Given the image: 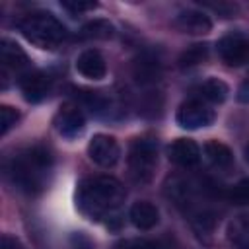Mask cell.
I'll list each match as a JSON object with an SVG mask.
<instances>
[{
    "label": "cell",
    "instance_id": "cell-1",
    "mask_svg": "<svg viewBox=\"0 0 249 249\" xmlns=\"http://www.w3.org/2000/svg\"><path fill=\"white\" fill-rule=\"evenodd\" d=\"M124 187L109 175L88 177L78 185L76 204L89 220H115L124 202Z\"/></svg>",
    "mask_w": 249,
    "mask_h": 249
},
{
    "label": "cell",
    "instance_id": "cell-2",
    "mask_svg": "<svg viewBox=\"0 0 249 249\" xmlns=\"http://www.w3.org/2000/svg\"><path fill=\"white\" fill-rule=\"evenodd\" d=\"M53 171V156L43 146H33L18 156H14L8 163V177L14 187L27 195L41 193Z\"/></svg>",
    "mask_w": 249,
    "mask_h": 249
},
{
    "label": "cell",
    "instance_id": "cell-3",
    "mask_svg": "<svg viewBox=\"0 0 249 249\" xmlns=\"http://www.w3.org/2000/svg\"><path fill=\"white\" fill-rule=\"evenodd\" d=\"M19 31L27 41L41 49L54 51L68 39V31L51 12H31L19 21Z\"/></svg>",
    "mask_w": 249,
    "mask_h": 249
},
{
    "label": "cell",
    "instance_id": "cell-4",
    "mask_svg": "<svg viewBox=\"0 0 249 249\" xmlns=\"http://www.w3.org/2000/svg\"><path fill=\"white\" fill-rule=\"evenodd\" d=\"M158 165V144L152 138H136L128 150V173L134 183H150Z\"/></svg>",
    "mask_w": 249,
    "mask_h": 249
},
{
    "label": "cell",
    "instance_id": "cell-5",
    "mask_svg": "<svg viewBox=\"0 0 249 249\" xmlns=\"http://www.w3.org/2000/svg\"><path fill=\"white\" fill-rule=\"evenodd\" d=\"M175 119H177V124L181 128L196 130V128H202V126L212 124L214 119H216V113L204 101H200V99H189V101H185V103L179 105Z\"/></svg>",
    "mask_w": 249,
    "mask_h": 249
},
{
    "label": "cell",
    "instance_id": "cell-6",
    "mask_svg": "<svg viewBox=\"0 0 249 249\" xmlns=\"http://www.w3.org/2000/svg\"><path fill=\"white\" fill-rule=\"evenodd\" d=\"M218 54L228 66H241L249 60V39L243 33H228L218 41Z\"/></svg>",
    "mask_w": 249,
    "mask_h": 249
},
{
    "label": "cell",
    "instance_id": "cell-7",
    "mask_svg": "<svg viewBox=\"0 0 249 249\" xmlns=\"http://www.w3.org/2000/svg\"><path fill=\"white\" fill-rule=\"evenodd\" d=\"M88 156L99 167H113L119 161L121 148L109 134H95L88 144Z\"/></svg>",
    "mask_w": 249,
    "mask_h": 249
},
{
    "label": "cell",
    "instance_id": "cell-8",
    "mask_svg": "<svg viewBox=\"0 0 249 249\" xmlns=\"http://www.w3.org/2000/svg\"><path fill=\"white\" fill-rule=\"evenodd\" d=\"M19 88H21V93H23V97H25L27 101L37 103V101L45 99V97L51 93L53 80H51L45 72L33 70V72H25V74L19 78Z\"/></svg>",
    "mask_w": 249,
    "mask_h": 249
},
{
    "label": "cell",
    "instance_id": "cell-9",
    "mask_svg": "<svg viewBox=\"0 0 249 249\" xmlns=\"http://www.w3.org/2000/svg\"><path fill=\"white\" fill-rule=\"evenodd\" d=\"M54 126L64 138H76L86 128V119L76 105H62L54 117Z\"/></svg>",
    "mask_w": 249,
    "mask_h": 249
},
{
    "label": "cell",
    "instance_id": "cell-10",
    "mask_svg": "<svg viewBox=\"0 0 249 249\" xmlns=\"http://www.w3.org/2000/svg\"><path fill=\"white\" fill-rule=\"evenodd\" d=\"M173 23L179 31L191 35H206L212 29V19L200 10H181Z\"/></svg>",
    "mask_w": 249,
    "mask_h": 249
},
{
    "label": "cell",
    "instance_id": "cell-11",
    "mask_svg": "<svg viewBox=\"0 0 249 249\" xmlns=\"http://www.w3.org/2000/svg\"><path fill=\"white\" fill-rule=\"evenodd\" d=\"M76 70L88 80H101L107 74V62L97 49H86L76 58Z\"/></svg>",
    "mask_w": 249,
    "mask_h": 249
},
{
    "label": "cell",
    "instance_id": "cell-12",
    "mask_svg": "<svg viewBox=\"0 0 249 249\" xmlns=\"http://www.w3.org/2000/svg\"><path fill=\"white\" fill-rule=\"evenodd\" d=\"M167 152L169 160L181 167H195L200 161V148L191 138H177Z\"/></svg>",
    "mask_w": 249,
    "mask_h": 249
},
{
    "label": "cell",
    "instance_id": "cell-13",
    "mask_svg": "<svg viewBox=\"0 0 249 249\" xmlns=\"http://www.w3.org/2000/svg\"><path fill=\"white\" fill-rule=\"evenodd\" d=\"M0 60H2V74H8V70L19 72L27 68V62H29L23 49L10 39H2L0 43Z\"/></svg>",
    "mask_w": 249,
    "mask_h": 249
},
{
    "label": "cell",
    "instance_id": "cell-14",
    "mask_svg": "<svg viewBox=\"0 0 249 249\" xmlns=\"http://www.w3.org/2000/svg\"><path fill=\"white\" fill-rule=\"evenodd\" d=\"M128 218H130L134 228H138V230H152L160 222V212H158V208L152 202L138 200V202H134L130 206Z\"/></svg>",
    "mask_w": 249,
    "mask_h": 249
},
{
    "label": "cell",
    "instance_id": "cell-15",
    "mask_svg": "<svg viewBox=\"0 0 249 249\" xmlns=\"http://www.w3.org/2000/svg\"><path fill=\"white\" fill-rule=\"evenodd\" d=\"M226 235L235 249H249V212L233 216L228 224Z\"/></svg>",
    "mask_w": 249,
    "mask_h": 249
},
{
    "label": "cell",
    "instance_id": "cell-16",
    "mask_svg": "<svg viewBox=\"0 0 249 249\" xmlns=\"http://www.w3.org/2000/svg\"><path fill=\"white\" fill-rule=\"evenodd\" d=\"M132 74L136 78L138 84H150V82H156L161 74V64L158 58L150 56V54H142L140 58L134 60V66H132Z\"/></svg>",
    "mask_w": 249,
    "mask_h": 249
},
{
    "label": "cell",
    "instance_id": "cell-17",
    "mask_svg": "<svg viewBox=\"0 0 249 249\" xmlns=\"http://www.w3.org/2000/svg\"><path fill=\"white\" fill-rule=\"evenodd\" d=\"M204 154H206L208 161H210L214 167H218V169H228V167L233 163V154H231V150H230L226 144L218 142V140L206 142V144H204Z\"/></svg>",
    "mask_w": 249,
    "mask_h": 249
},
{
    "label": "cell",
    "instance_id": "cell-18",
    "mask_svg": "<svg viewBox=\"0 0 249 249\" xmlns=\"http://www.w3.org/2000/svg\"><path fill=\"white\" fill-rule=\"evenodd\" d=\"M196 91L200 93L202 99H206V101H210V103H222V101L228 97V93H230L228 86H226L222 80H218V78H208V80H204V82L198 86Z\"/></svg>",
    "mask_w": 249,
    "mask_h": 249
},
{
    "label": "cell",
    "instance_id": "cell-19",
    "mask_svg": "<svg viewBox=\"0 0 249 249\" xmlns=\"http://www.w3.org/2000/svg\"><path fill=\"white\" fill-rule=\"evenodd\" d=\"M115 33V27L107 21V19H93L88 21L82 29H80V37L82 39H111Z\"/></svg>",
    "mask_w": 249,
    "mask_h": 249
},
{
    "label": "cell",
    "instance_id": "cell-20",
    "mask_svg": "<svg viewBox=\"0 0 249 249\" xmlns=\"http://www.w3.org/2000/svg\"><path fill=\"white\" fill-rule=\"evenodd\" d=\"M206 58H208V47L196 43V45L187 47V49L181 53V56H179V66H181V68H193V66L202 64Z\"/></svg>",
    "mask_w": 249,
    "mask_h": 249
},
{
    "label": "cell",
    "instance_id": "cell-21",
    "mask_svg": "<svg viewBox=\"0 0 249 249\" xmlns=\"http://www.w3.org/2000/svg\"><path fill=\"white\" fill-rule=\"evenodd\" d=\"M117 249H169V247L160 239L134 237V239H124L123 243L117 245Z\"/></svg>",
    "mask_w": 249,
    "mask_h": 249
},
{
    "label": "cell",
    "instance_id": "cell-22",
    "mask_svg": "<svg viewBox=\"0 0 249 249\" xmlns=\"http://www.w3.org/2000/svg\"><path fill=\"white\" fill-rule=\"evenodd\" d=\"M18 119H19V113L16 109H12L8 105H2L0 107V134L4 136L18 123Z\"/></svg>",
    "mask_w": 249,
    "mask_h": 249
},
{
    "label": "cell",
    "instance_id": "cell-23",
    "mask_svg": "<svg viewBox=\"0 0 249 249\" xmlns=\"http://www.w3.org/2000/svg\"><path fill=\"white\" fill-rule=\"evenodd\" d=\"M230 198L237 204H249V177L235 183L230 191Z\"/></svg>",
    "mask_w": 249,
    "mask_h": 249
},
{
    "label": "cell",
    "instance_id": "cell-24",
    "mask_svg": "<svg viewBox=\"0 0 249 249\" xmlns=\"http://www.w3.org/2000/svg\"><path fill=\"white\" fill-rule=\"evenodd\" d=\"M60 6L72 14H82V12H88V10H93L97 8V2H84V0H62Z\"/></svg>",
    "mask_w": 249,
    "mask_h": 249
},
{
    "label": "cell",
    "instance_id": "cell-25",
    "mask_svg": "<svg viewBox=\"0 0 249 249\" xmlns=\"http://www.w3.org/2000/svg\"><path fill=\"white\" fill-rule=\"evenodd\" d=\"M2 249H25V247L21 245V241H19L18 237L4 233V235H2Z\"/></svg>",
    "mask_w": 249,
    "mask_h": 249
},
{
    "label": "cell",
    "instance_id": "cell-26",
    "mask_svg": "<svg viewBox=\"0 0 249 249\" xmlns=\"http://www.w3.org/2000/svg\"><path fill=\"white\" fill-rule=\"evenodd\" d=\"M237 101L249 105V78H245L237 88Z\"/></svg>",
    "mask_w": 249,
    "mask_h": 249
},
{
    "label": "cell",
    "instance_id": "cell-27",
    "mask_svg": "<svg viewBox=\"0 0 249 249\" xmlns=\"http://www.w3.org/2000/svg\"><path fill=\"white\" fill-rule=\"evenodd\" d=\"M72 241H76V247H78V249H93L91 241H89L86 235H82V233H74V235H72Z\"/></svg>",
    "mask_w": 249,
    "mask_h": 249
},
{
    "label": "cell",
    "instance_id": "cell-28",
    "mask_svg": "<svg viewBox=\"0 0 249 249\" xmlns=\"http://www.w3.org/2000/svg\"><path fill=\"white\" fill-rule=\"evenodd\" d=\"M245 160H247V161H249V146H247V148H245Z\"/></svg>",
    "mask_w": 249,
    "mask_h": 249
}]
</instances>
